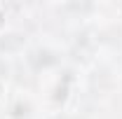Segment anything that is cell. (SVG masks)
Masks as SVG:
<instances>
[{
    "label": "cell",
    "instance_id": "obj_1",
    "mask_svg": "<svg viewBox=\"0 0 122 119\" xmlns=\"http://www.w3.org/2000/svg\"><path fill=\"white\" fill-rule=\"evenodd\" d=\"M5 21H7V14H5V7L0 5V30L5 28Z\"/></svg>",
    "mask_w": 122,
    "mask_h": 119
},
{
    "label": "cell",
    "instance_id": "obj_2",
    "mask_svg": "<svg viewBox=\"0 0 122 119\" xmlns=\"http://www.w3.org/2000/svg\"><path fill=\"white\" fill-rule=\"evenodd\" d=\"M2 93H5V87H2V82H0V98H2Z\"/></svg>",
    "mask_w": 122,
    "mask_h": 119
}]
</instances>
